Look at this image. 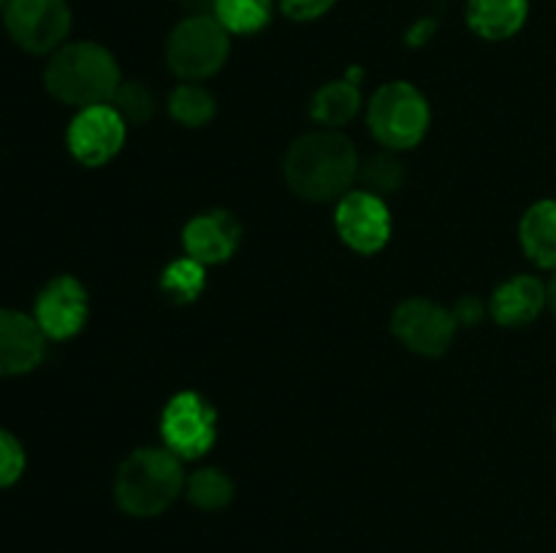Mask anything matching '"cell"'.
<instances>
[{
    "instance_id": "cell-1",
    "label": "cell",
    "mask_w": 556,
    "mask_h": 553,
    "mask_svg": "<svg viewBox=\"0 0 556 553\" xmlns=\"http://www.w3.org/2000/svg\"><path fill=\"white\" fill-rule=\"evenodd\" d=\"M358 168L362 163L353 141L329 128L299 136L282 160L288 188L304 201L342 198L358 179Z\"/></svg>"
},
{
    "instance_id": "cell-2",
    "label": "cell",
    "mask_w": 556,
    "mask_h": 553,
    "mask_svg": "<svg viewBox=\"0 0 556 553\" xmlns=\"http://www.w3.org/2000/svg\"><path fill=\"white\" fill-rule=\"evenodd\" d=\"M43 85L74 108H90L112 103L114 92L123 85L119 65L106 47L92 41L63 43L43 70Z\"/></svg>"
},
{
    "instance_id": "cell-3",
    "label": "cell",
    "mask_w": 556,
    "mask_h": 553,
    "mask_svg": "<svg viewBox=\"0 0 556 553\" xmlns=\"http://www.w3.org/2000/svg\"><path fill=\"white\" fill-rule=\"evenodd\" d=\"M182 459L168 448H139L119 464L114 499L134 518H155L185 491Z\"/></svg>"
},
{
    "instance_id": "cell-4",
    "label": "cell",
    "mask_w": 556,
    "mask_h": 553,
    "mask_svg": "<svg viewBox=\"0 0 556 553\" xmlns=\"http://www.w3.org/2000/svg\"><path fill=\"white\" fill-rule=\"evenodd\" d=\"M367 123L386 150H410L429 130V103L410 81H391L369 101Z\"/></svg>"
},
{
    "instance_id": "cell-5",
    "label": "cell",
    "mask_w": 556,
    "mask_h": 553,
    "mask_svg": "<svg viewBox=\"0 0 556 553\" xmlns=\"http://www.w3.org/2000/svg\"><path fill=\"white\" fill-rule=\"evenodd\" d=\"M228 30L212 14H190L172 30L166 43L168 68L185 81L215 76L228 60Z\"/></svg>"
},
{
    "instance_id": "cell-6",
    "label": "cell",
    "mask_w": 556,
    "mask_h": 553,
    "mask_svg": "<svg viewBox=\"0 0 556 553\" xmlns=\"http://www.w3.org/2000/svg\"><path fill=\"white\" fill-rule=\"evenodd\" d=\"M163 448L179 459H201L215 445L217 412L210 401L193 390H182L168 399L161 415Z\"/></svg>"
},
{
    "instance_id": "cell-7",
    "label": "cell",
    "mask_w": 556,
    "mask_h": 553,
    "mask_svg": "<svg viewBox=\"0 0 556 553\" xmlns=\"http://www.w3.org/2000/svg\"><path fill=\"white\" fill-rule=\"evenodd\" d=\"M3 20L16 47L30 54L58 52L71 30V9L65 0H9Z\"/></svg>"
},
{
    "instance_id": "cell-8",
    "label": "cell",
    "mask_w": 556,
    "mask_h": 553,
    "mask_svg": "<svg viewBox=\"0 0 556 553\" xmlns=\"http://www.w3.org/2000/svg\"><path fill=\"white\" fill-rule=\"evenodd\" d=\"M391 331L418 356H443L454 342L456 318L432 298H407L394 309Z\"/></svg>"
},
{
    "instance_id": "cell-9",
    "label": "cell",
    "mask_w": 556,
    "mask_h": 553,
    "mask_svg": "<svg viewBox=\"0 0 556 553\" xmlns=\"http://www.w3.org/2000/svg\"><path fill=\"white\" fill-rule=\"evenodd\" d=\"M125 133H128V123L117 114V108L103 103V106L79 108L76 117L71 119L68 133V150L81 166L98 168L117 157L123 150Z\"/></svg>"
},
{
    "instance_id": "cell-10",
    "label": "cell",
    "mask_w": 556,
    "mask_h": 553,
    "mask_svg": "<svg viewBox=\"0 0 556 553\" xmlns=\"http://www.w3.org/2000/svg\"><path fill=\"white\" fill-rule=\"evenodd\" d=\"M334 226L342 242L362 255H372L391 239L389 206L369 190H351L340 198L334 211Z\"/></svg>"
},
{
    "instance_id": "cell-11",
    "label": "cell",
    "mask_w": 556,
    "mask_h": 553,
    "mask_svg": "<svg viewBox=\"0 0 556 553\" xmlns=\"http://www.w3.org/2000/svg\"><path fill=\"white\" fill-rule=\"evenodd\" d=\"M87 312H90V301H87L85 285L76 276L63 274L49 280L38 293L33 318L47 339L63 342L85 329Z\"/></svg>"
},
{
    "instance_id": "cell-12",
    "label": "cell",
    "mask_w": 556,
    "mask_h": 553,
    "mask_svg": "<svg viewBox=\"0 0 556 553\" xmlns=\"http://www.w3.org/2000/svg\"><path fill=\"white\" fill-rule=\"evenodd\" d=\"M242 226L226 209H210L195 215L182 231L185 255L199 260L201 266L226 263L239 247Z\"/></svg>"
},
{
    "instance_id": "cell-13",
    "label": "cell",
    "mask_w": 556,
    "mask_h": 553,
    "mask_svg": "<svg viewBox=\"0 0 556 553\" xmlns=\"http://www.w3.org/2000/svg\"><path fill=\"white\" fill-rule=\"evenodd\" d=\"M47 336L36 318L16 309H0V377L27 374L43 361Z\"/></svg>"
},
{
    "instance_id": "cell-14",
    "label": "cell",
    "mask_w": 556,
    "mask_h": 553,
    "mask_svg": "<svg viewBox=\"0 0 556 553\" xmlns=\"http://www.w3.org/2000/svg\"><path fill=\"white\" fill-rule=\"evenodd\" d=\"M548 304V287L532 274H516L505 280L489 301V314L505 329L530 325Z\"/></svg>"
},
{
    "instance_id": "cell-15",
    "label": "cell",
    "mask_w": 556,
    "mask_h": 553,
    "mask_svg": "<svg viewBox=\"0 0 556 553\" xmlns=\"http://www.w3.org/2000/svg\"><path fill=\"white\" fill-rule=\"evenodd\" d=\"M519 239L532 263L556 271V201H538L525 211Z\"/></svg>"
},
{
    "instance_id": "cell-16",
    "label": "cell",
    "mask_w": 556,
    "mask_h": 553,
    "mask_svg": "<svg viewBox=\"0 0 556 553\" xmlns=\"http://www.w3.org/2000/svg\"><path fill=\"white\" fill-rule=\"evenodd\" d=\"M527 11H530L527 0H470L467 22L478 36L489 41H503L525 27Z\"/></svg>"
},
{
    "instance_id": "cell-17",
    "label": "cell",
    "mask_w": 556,
    "mask_h": 553,
    "mask_svg": "<svg viewBox=\"0 0 556 553\" xmlns=\"http://www.w3.org/2000/svg\"><path fill=\"white\" fill-rule=\"evenodd\" d=\"M362 108V90L353 79H334L320 87L309 101V117L324 128L337 130L351 123Z\"/></svg>"
},
{
    "instance_id": "cell-18",
    "label": "cell",
    "mask_w": 556,
    "mask_h": 553,
    "mask_svg": "<svg viewBox=\"0 0 556 553\" xmlns=\"http://www.w3.org/2000/svg\"><path fill=\"white\" fill-rule=\"evenodd\" d=\"M217 112L215 95L199 81H182L168 98V114L185 128H204Z\"/></svg>"
},
{
    "instance_id": "cell-19",
    "label": "cell",
    "mask_w": 556,
    "mask_h": 553,
    "mask_svg": "<svg viewBox=\"0 0 556 553\" xmlns=\"http://www.w3.org/2000/svg\"><path fill=\"white\" fill-rule=\"evenodd\" d=\"M212 16L226 27L228 33H258L271 20V0H215Z\"/></svg>"
},
{
    "instance_id": "cell-20",
    "label": "cell",
    "mask_w": 556,
    "mask_h": 553,
    "mask_svg": "<svg viewBox=\"0 0 556 553\" xmlns=\"http://www.w3.org/2000/svg\"><path fill=\"white\" fill-rule=\"evenodd\" d=\"M185 497L199 510H223L233 499V483L223 470L204 466L185 480Z\"/></svg>"
},
{
    "instance_id": "cell-21",
    "label": "cell",
    "mask_w": 556,
    "mask_h": 553,
    "mask_svg": "<svg viewBox=\"0 0 556 553\" xmlns=\"http://www.w3.org/2000/svg\"><path fill=\"white\" fill-rule=\"evenodd\" d=\"M206 285V271L199 260L177 258L163 269L161 291L172 298L174 304H190L201 296Z\"/></svg>"
},
{
    "instance_id": "cell-22",
    "label": "cell",
    "mask_w": 556,
    "mask_h": 553,
    "mask_svg": "<svg viewBox=\"0 0 556 553\" xmlns=\"http://www.w3.org/2000/svg\"><path fill=\"white\" fill-rule=\"evenodd\" d=\"M358 179L364 182V190L383 198L386 193H394V190L402 188V182H405V168H402V163L394 155L380 152V155H372L358 168Z\"/></svg>"
},
{
    "instance_id": "cell-23",
    "label": "cell",
    "mask_w": 556,
    "mask_h": 553,
    "mask_svg": "<svg viewBox=\"0 0 556 553\" xmlns=\"http://www.w3.org/2000/svg\"><path fill=\"white\" fill-rule=\"evenodd\" d=\"M109 106L117 108L128 125H144L155 114V95L141 81H123Z\"/></svg>"
},
{
    "instance_id": "cell-24",
    "label": "cell",
    "mask_w": 556,
    "mask_h": 553,
    "mask_svg": "<svg viewBox=\"0 0 556 553\" xmlns=\"http://www.w3.org/2000/svg\"><path fill=\"white\" fill-rule=\"evenodd\" d=\"M25 472V448L11 432L0 428V488L14 486Z\"/></svg>"
},
{
    "instance_id": "cell-25",
    "label": "cell",
    "mask_w": 556,
    "mask_h": 553,
    "mask_svg": "<svg viewBox=\"0 0 556 553\" xmlns=\"http://www.w3.org/2000/svg\"><path fill=\"white\" fill-rule=\"evenodd\" d=\"M334 3L337 0H280L282 11H286L291 20L299 22L318 20V16H324Z\"/></svg>"
},
{
    "instance_id": "cell-26",
    "label": "cell",
    "mask_w": 556,
    "mask_h": 553,
    "mask_svg": "<svg viewBox=\"0 0 556 553\" xmlns=\"http://www.w3.org/2000/svg\"><path fill=\"white\" fill-rule=\"evenodd\" d=\"M451 312H454L456 325H478L483 318H486L489 307L481 301V298L465 296V298H459V304H456Z\"/></svg>"
},
{
    "instance_id": "cell-27",
    "label": "cell",
    "mask_w": 556,
    "mask_h": 553,
    "mask_svg": "<svg viewBox=\"0 0 556 553\" xmlns=\"http://www.w3.org/2000/svg\"><path fill=\"white\" fill-rule=\"evenodd\" d=\"M548 304H552V312H554V318H556V274L552 276V282H548Z\"/></svg>"
},
{
    "instance_id": "cell-28",
    "label": "cell",
    "mask_w": 556,
    "mask_h": 553,
    "mask_svg": "<svg viewBox=\"0 0 556 553\" xmlns=\"http://www.w3.org/2000/svg\"><path fill=\"white\" fill-rule=\"evenodd\" d=\"M5 3H9V0H0V11H5Z\"/></svg>"
}]
</instances>
